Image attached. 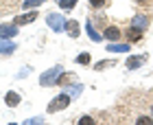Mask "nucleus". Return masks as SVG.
Segmentation results:
<instances>
[{"label":"nucleus","instance_id":"nucleus-1","mask_svg":"<svg viewBox=\"0 0 153 125\" xmlns=\"http://www.w3.org/2000/svg\"><path fill=\"white\" fill-rule=\"evenodd\" d=\"M68 106H70V94H68V92H61V94H57L51 103H48L46 112H48V114H55V112H61V110H66Z\"/></svg>","mask_w":153,"mask_h":125},{"label":"nucleus","instance_id":"nucleus-2","mask_svg":"<svg viewBox=\"0 0 153 125\" xmlns=\"http://www.w3.org/2000/svg\"><path fill=\"white\" fill-rule=\"evenodd\" d=\"M61 73H64V68L61 66H55V68H51V70H46L44 75L39 77V83L42 86H53V83H57V79L61 77Z\"/></svg>","mask_w":153,"mask_h":125},{"label":"nucleus","instance_id":"nucleus-3","mask_svg":"<svg viewBox=\"0 0 153 125\" xmlns=\"http://www.w3.org/2000/svg\"><path fill=\"white\" fill-rule=\"evenodd\" d=\"M46 22H48V26H51L55 33L66 31V20H64V16H59V13H48V16H46Z\"/></svg>","mask_w":153,"mask_h":125},{"label":"nucleus","instance_id":"nucleus-4","mask_svg":"<svg viewBox=\"0 0 153 125\" xmlns=\"http://www.w3.org/2000/svg\"><path fill=\"white\" fill-rule=\"evenodd\" d=\"M144 61H147V55H131L127 59V68L129 70H138L140 66H144Z\"/></svg>","mask_w":153,"mask_h":125},{"label":"nucleus","instance_id":"nucleus-5","mask_svg":"<svg viewBox=\"0 0 153 125\" xmlns=\"http://www.w3.org/2000/svg\"><path fill=\"white\" fill-rule=\"evenodd\" d=\"M13 35H18V24H0V37H7L11 40Z\"/></svg>","mask_w":153,"mask_h":125},{"label":"nucleus","instance_id":"nucleus-6","mask_svg":"<svg viewBox=\"0 0 153 125\" xmlns=\"http://www.w3.org/2000/svg\"><path fill=\"white\" fill-rule=\"evenodd\" d=\"M16 42H11V40H7V37H0V55H11V53H16Z\"/></svg>","mask_w":153,"mask_h":125},{"label":"nucleus","instance_id":"nucleus-7","mask_svg":"<svg viewBox=\"0 0 153 125\" xmlns=\"http://www.w3.org/2000/svg\"><path fill=\"white\" fill-rule=\"evenodd\" d=\"M35 18H37V11H29V13H22V16H18L13 22H16L18 26H24V24H31V22H35Z\"/></svg>","mask_w":153,"mask_h":125},{"label":"nucleus","instance_id":"nucleus-8","mask_svg":"<svg viewBox=\"0 0 153 125\" xmlns=\"http://www.w3.org/2000/svg\"><path fill=\"white\" fill-rule=\"evenodd\" d=\"M66 31H68L70 37H79L81 35V26H79L76 20H66Z\"/></svg>","mask_w":153,"mask_h":125},{"label":"nucleus","instance_id":"nucleus-9","mask_svg":"<svg viewBox=\"0 0 153 125\" xmlns=\"http://www.w3.org/2000/svg\"><path fill=\"white\" fill-rule=\"evenodd\" d=\"M120 29L118 26H105V31H103V37H107L109 42H116V40H120Z\"/></svg>","mask_w":153,"mask_h":125},{"label":"nucleus","instance_id":"nucleus-10","mask_svg":"<svg viewBox=\"0 0 153 125\" xmlns=\"http://www.w3.org/2000/svg\"><path fill=\"white\" fill-rule=\"evenodd\" d=\"M20 101H22V99H20V94H18V92H13V90H9V92L4 94V103H7L9 108H18V106H20Z\"/></svg>","mask_w":153,"mask_h":125},{"label":"nucleus","instance_id":"nucleus-11","mask_svg":"<svg viewBox=\"0 0 153 125\" xmlns=\"http://www.w3.org/2000/svg\"><path fill=\"white\" fill-rule=\"evenodd\" d=\"M131 26H136V29H147L149 26V16H134V20H131Z\"/></svg>","mask_w":153,"mask_h":125},{"label":"nucleus","instance_id":"nucleus-12","mask_svg":"<svg viewBox=\"0 0 153 125\" xmlns=\"http://www.w3.org/2000/svg\"><path fill=\"white\" fill-rule=\"evenodd\" d=\"M125 37H127L129 42H140V40H142V29H136V26H131V29H127Z\"/></svg>","mask_w":153,"mask_h":125},{"label":"nucleus","instance_id":"nucleus-13","mask_svg":"<svg viewBox=\"0 0 153 125\" xmlns=\"http://www.w3.org/2000/svg\"><path fill=\"white\" fill-rule=\"evenodd\" d=\"M129 44H127V42H125V44H114V42H112V44H107V51L109 53H129Z\"/></svg>","mask_w":153,"mask_h":125},{"label":"nucleus","instance_id":"nucleus-14","mask_svg":"<svg viewBox=\"0 0 153 125\" xmlns=\"http://www.w3.org/2000/svg\"><path fill=\"white\" fill-rule=\"evenodd\" d=\"M72 81H74V75H72V73H66V70H64V73H61V77L57 79V86H70Z\"/></svg>","mask_w":153,"mask_h":125},{"label":"nucleus","instance_id":"nucleus-15","mask_svg":"<svg viewBox=\"0 0 153 125\" xmlns=\"http://www.w3.org/2000/svg\"><path fill=\"white\" fill-rule=\"evenodd\" d=\"M85 31H88V35H90V40H92V42H103V35H99V33H96L94 24H90V20H88V26H85Z\"/></svg>","mask_w":153,"mask_h":125},{"label":"nucleus","instance_id":"nucleus-16","mask_svg":"<svg viewBox=\"0 0 153 125\" xmlns=\"http://www.w3.org/2000/svg\"><path fill=\"white\" fill-rule=\"evenodd\" d=\"M81 90H83V86H79V83H74V86H72V83H70V86H68V88H66V92H68V94H70V97H72V99H76V97H79V94H81Z\"/></svg>","mask_w":153,"mask_h":125},{"label":"nucleus","instance_id":"nucleus-17","mask_svg":"<svg viewBox=\"0 0 153 125\" xmlns=\"http://www.w3.org/2000/svg\"><path fill=\"white\" fill-rule=\"evenodd\" d=\"M112 66H116L114 59H103V61H99V64L94 66V70H105V68H112Z\"/></svg>","mask_w":153,"mask_h":125},{"label":"nucleus","instance_id":"nucleus-18","mask_svg":"<svg viewBox=\"0 0 153 125\" xmlns=\"http://www.w3.org/2000/svg\"><path fill=\"white\" fill-rule=\"evenodd\" d=\"M57 4L61 7V9H66V11H70L76 7V0H57Z\"/></svg>","mask_w":153,"mask_h":125},{"label":"nucleus","instance_id":"nucleus-19","mask_svg":"<svg viewBox=\"0 0 153 125\" xmlns=\"http://www.w3.org/2000/svg\"><path fill=\"white\" fill-rule=\"evenodd\" d=\"M90 61H92V55H90V53H81L79 57H76V64H81V66L90 64Z\"/></svg>","mask_w":153,"mask_h":125},{"label":"nucleus","instance_id":"nucleus-20","mask_svg":"<svg viewBox=\"0 0 153 125\" xmlns=\"http://www.w3.org/2000/svg\"><path fill=\"white\" fill-rule=\"evenodd\" d=\"M39 4H42V0H24L22 2L24 9H33V7H39Z\"/></svg>","mask_w":153,"mask_h":125},{"label":"nucleus","instance_id":"nucleus-21","mask_svg":"<svg viewBox=\"0 0 153 125\" xmlns=\"http://www.w3.org/2000/svg\"><path fill=\"white\" fill-rule=\"evenodd\" d=\"M105 2L107 0H90V7L92 9H101V7H105Z\"/></svg>","mask_w":153,"mask_h":125},{"label":"nucleus","instance_id":"nucleus-22","mask_svg":"<svg viewBox=\"0 0 153 125\" xmlns=\"http://www.w3.org/2000/svg\"><path fill=\"white\" fill-rule=\"evenodd\" d=\"M92 123H94L92 116H81L79 119V125H92Z\"/></svg>","mask_w":153,"mask_h":125},{"label":"nucleus","instance_id":"nucleus-23","mask_svg":"<svg viewBox=\"0 0 153 125\" xmlns=\"http://www.w3.org/2000/svg\"><path fill=\"white\" fill-rule=\"evenodd\" d=\"M138 123H140V125H153V119H151V116H140Z\"/></svg>","mask_w":153,"mask_h":125},{"label":"nucleus","instance_id":"nucleus-24","mask_svg":"<svg viewBox=\"0 0 153 125\" xmlns=\"http://www.w3.org/2000/svg\"><path fill=\"white\" fill-rule=\"evenodd\" d=\"M26 125H33V123H44V116H37V119H26Z\"/></svg>","mask_w":153,"mask_h":125},{"label":"nucleus","instance_id":"nucleus-25","mask_svg":"<svg viewBox=\"0 0 153 125\" xmlns=\"http://www.w3.org/2000/svg\"><path fill=\"white\" fill-rule=\"evenodd\" d=\"M138 4H151V0H136Z\"/></svg>","mask_w":153,"mask_h":125}]
</instances>
